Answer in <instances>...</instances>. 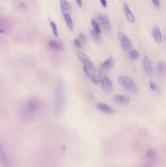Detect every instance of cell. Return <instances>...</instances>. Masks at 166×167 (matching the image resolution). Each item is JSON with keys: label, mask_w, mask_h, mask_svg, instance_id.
I'll use <instances>...</instances> for the list:
<instances>
[{"label": "cell", "mask_w": 166, "mask_h": 167, "mask_svg": "<svg viewBox=\"0 0 166 167\" xmlns=\"http://www.w3.org/2000/svg\"><path fill=\"white\" fill-rule=\"evenodd\" d=\"M150 89L153 90H156V84L152 81H150Z\"/></svg>", "instance_id": "cell-27"}, {"label": "cell", "mask_w": 166, "mask_h": 167, "mask_svg": "<svg viewBox=\"0 0 166 167\" xmlns=\"http://www.w3.org/2000/svg\"><path fill=\"white\" fill-rule=\"evenodd\" d=\"M48 45L52 49L56 51H62L63 49V46L60 42L56 41H51L48 43Z\"/></svg>", "instance_id": "cell-16"}, {"label": "cell", "mask_w": 166, "mask_h": 167, "mask_svg": "<svg viewBox=\"0 0 166 167\" xmlns=\"http://www.w3.org/2000/svg\"><path fill=\"white\" fill-rule=\"evenodd\" d=\"M114 59L112 56H110L101 65V68L102 70L108 71L112 68L114 65Z\"/></svg>", "instance_id": "cell-14"}, {"label": "cell", "mask_w": 166, "mask_h": 167, "mask_svg": "<svg viewBox=\"0 0 166 167\" xmlns=\"http://www.w3.org/2000/svg\"><path fill=\"white\" fill-rule=\"evenodd\" d=\"M76 3L78 4V5H79V7H82V0H76Z\"/></svg>", "instance_id": "cell-31"}, {"label": "cell", "mask_w": 166, "mask_h": 167, "mask_svg": "<svg viewBox=\"0 0 166 167\" xmlns=\"http://www.w3.org/2000/svg\"><path fill=\"white\" fill-rule=\"evenodd\" d=\"M119 83L123 88L130 92L136 93L138 92V89L134 81L126 76H121L119 77Z\"/></svg>", "instance_id": "cell-2"}, {"label": "cell", "mask_w": 166, "mask_h": 167, "mask_svg": "<svg viewBox=\"0 0 166 167\" xmlns=\"http://www.w3.org/2000/svg\"><path fill=\"white\" fill-rule=\"evenodd\" d=\"M130 58L133 60H136L139 58V52L137 51L136 50L132 49L130 53Z\"/></svg>", "instance_id": "cell-22"}, {"label": "cell", "mask_w": 166, "mask_h": 167, "mask_svg": "<svg viewBox=\"0 0 166 167\" xmlns=\"http://www.w3.org/2000/svg\"><path fill=\"white\" fill-rule=\"evenodd\" d=\"M64 21L66 23L67 26L70 31H73L74 29V24L73 22L72 19L70 14H66L63 15Z\"/></svg>", "instance_id": "cell-17"}, {"label": "cell", "mask_w": 166, "mask_h": 167, "mask_svg": "<svg viewBox=\"0 0 166 167\" xmlns=\"http://www.w3.org/2000/svg\"><path fill=\"white\" fill-rule=\"evenodd\" d=\"M76 54L84 66L88 69L90 72H94L95 70V66L87 56L80 51H77Z\"/></svg>", "instance_id": "cell-5"}, {"label": "cell", "mask_w": 166, "mask_h": 167, "mask_svg": "<svg viewBox=\"0 0 166 167\" xmlns=\"http://www.w3.org/2000/svg\"><path fill=\"white\" fill-rule=\"evenodd\" d=\"M143 63L145 73L149 76H151L153 74V68L150 60L148 57L145 56L144 57Z\"/></svg>", "instance_id": "cell-8"}, {"label": "cell", "mask_w": 166, "mask_h": 167, "mask_svg": "<svg viewBox=\"0 0 166 167\" xmlns=\"http://www.w3.org/2000/svg\"><path fill=\"white\" fill-rule=\"evenodd\" d=\"M113 101L116 104L120 106L128 105L130 102L129 97L122 94H116L113 96Z\"/></svg>", "instance_id": "cell-7"}, {"label": "cell", "mask_w": 166, "mask_h": 167, "mask_svg": "<svg viewBox=\"0 0 166 167\" xmlns=\"http://www.w3.org/2000/svg\"><path fill=\"white\" fill-rule=\"evenodd\" d=\"M50 25L52 28V31H53V34L56 37H58V31H57V25H56L55 23H54V22H51L50 23Z\"/></svg>", "instance_id": "cell-24"}, {"label": "cell", "mask_w": 166, "mask_h": 167, "mask_svg": "<svg viewBox=\"0 0 166 167\" xmlns=\"http://www.w3.org/2000/svg\"><path fill=\"white\" fill-rule=\"evenodd\" d=\"M91 34L93 38L94 39V40L97 43H100L102 42V38L100 37L99 34L96 33L94 29L91 30Z\"/></svg>", "instance_id": "cell-19"}, {"label": "cell", "mask_w": 166, "mask_h": 167, "mask_svg": "<svg viewBox=\"0 0 166 167\" xmlns=\"http://www.w3.org/2000/svg\"><path fill=\"white\" fill-rule=\"evenodd\" d=\"M100 3L104 7L106 8L107 6V1L106 0H100Z\"/></svg>", "instance_id": "cell-30"}, {"label": "cell", "mask_w": 166, "mask_h": 167, "mask_svg": "<svg viewBox=\"0 0 166 167\" xmlns=\"http://www.w3.org/2000/svg\"><path fill=\"white\" fill-rule=\"evenodd\" d=\"M0 32H1V33H4V31H3V30H2V29H1V30H0Z\"/></svg>", "instance_id": "cell-32"}, {"label": "cell", "mask_w": 166, "mask_h": 167, "mask_svg": "<svg viewBox=\"0 0 166 167\" xmlns=\"http://www.w3.org/2000/svg\"><path fill=\"white\" fill-rule=\"evenodd\" d=\"M117 37L120 41L122 48L124 51H128L130 50L133 46L132 42L123 32L121 31L118 32Z\"/></svg>", "instance_id": "cell-4"}, {"label": "cell", "mask_w": 166, "mask_h": 167, "mask_svg": "<svg viewBox=\"0 0 166 167\" xmlns=\"http://www.w3.org/2000/svg\"><path fill=\"white\" fill-rule=\"evenodd\" d=\"M91 24L92 25L94 31L98 33V34H100L101 33V30H100V27L99 26V24L97 23V22L94 19L91 20Z\"/></svg>", "instance_id": "cell-20"}, {"label": "cell", "mask_w": 166, "mask_h": 167, "mask_svg": "<svg viewBox=\"0 0 166 167\" xmlns=\"http://www.w3.org/2000/svg\"><path fill=\"white\" fill-rule=\"evenodd\" d=\"M91 78L93 82L95 84H99L102 82L103 76H102V72L100 69H96L94 70L91 76Z\"/></svg>", "instance_id": "cell-10"}, {"label": "cell", "mask_w": 166, "mask_h": 167, "mask_svg": "<svg viewBox=\"0 0 166 167\" xmlns=\"http://www.w3.org/2000/svg\"><path fill=\"white\" fill-rule=\"evenodd\" d=\"M74 44L76 48H82V42L78 39H75L74 40Z\"/></svg>", "instance_id": "cell-25"}, {"label": "cell", "mask_w": 166, "mask_h": 167, "mask_svg": "<svg viewBox=\"0 0 166 167\" xmlns=\"http://www.w3.org/2000/svg\"><path fill=\"white\" fill-rule=\"evenodd\" d=\"M0 155H1V161L3 162V164L4 165V166L7 167L8 164V162H7V156L5 155V153L3 151L1 148V150H0Z\"/></svg>", "instance_id": "cell-21"}, {"label": "cell", "mask_w": 166, "mask_h": 167, "mask_svg": "<svg viewBox=\"0 0 166 167\" xmlns=\"http://www.w3.org/2000/svg\"><path fill=\"white\" fill-rule=\"evenodd\" d=\"M64 104V89L63 84L59 82L56 92L55 102L54 104V111L56 114H59L62 110Z\"/></svg>", "instance_id": "cell-1"}, {"label": "cell", "mask_w": 166, "mask_h": 167, "mask_svg": "<svg viewBox=\"0 0 166 167\" xmlns=\"http://www.w3.org/2000/svg\"><path fill=\"white\" fill-rule=\"evenodd\" d=\"M96 107L99 110L107 114H113L115 113V110L112 107L103 103H100L96 105Z\"/></svg>", "instance_id": "cell-9"}, {"label": "cell", "mask_w": 166, "mask_h": 167, "mask_svg": "<svg viewBox=\"0 0 166 167\" xmlns=\"http://www.w3.org/2000/svg\"><path fill=\"white\" fill-rule=\"evenodd\" d=\"M79 40L81 42L84 43L86 41V38L85 35L82 33H79Z\"/></svg>", "instance_id": "cell-26"}, {"label": "cell", "mask_w": 166, "mask_h": 167, "mask_svg": "<svg viewBox=\"0 0 166 167\" xmlns=\"http://www.w3.org/2000/svg\"><path fill=\"white\" fill-rule=\"evenodd\" d=\"M113 86V82L111 79L108 76H104L102 81V88L103 91L108 93H111L112 92Z\"/></svg>", "instance_id": "cell-6"}, {"label": "cell", "mask_w": 166, "mask_h": 167, "mask_svg": "<svg viewBox=\"0 0 166 167\" xmlns=\"http://www.w3.org/2000/svg\"><path fill=\"white\" fill-rule=\"evenodd\" d=\"M95 17L99 23L104 31L107 32H110L112 30L111 25L109 20L107 16L102 13H97L95 15Z\"/></svg>", "instance_id": "cell-3"}, {"label": "cell", "mask_w": 166, "mask_h": 167, "mask_svg": "<svg viewBox=\"0 0 166 167\" xmlns=\"http://www.w3.org/2000/svg\"><path fill=\"white\" fill-rule=\"evenodd\" d=\"M123 7L124 14L125 15L126 18L127 20L130 23H134L135 21V17L128 7V4H127V3L125 2H124L123 4Z\"/></svg>", "instance_id": "cell-12"}, {"label": "cell", "mask_w": 166, "mask_h": 167, "mask_svg": "<svg viewBox=\"0 0 166 167\" xmlns=\"http://www.w3.org/2000/svg\"><path fill=\"white\" fill-rule=\"evenodd\" d=\"M152 35L156 42L161 44L162 41V35L159 28L157 26H154L152 29Z\"/></svg>", "instance_id": "cell-15"}, {"label": "cell", "mask_w": 166, "mask_h": 167, "mask_svg": "<svg viewBox=\"0 0 166 167\" xmlns=\"http://www.w3.org/2000/svg\"><path fill=\"white\" fill-rule=\"evenodd\" d=\"M61 10L63 15L70 14L72 12V7L70 4L66 0L60 1Z\"/></svg>", "instance_id": "cell-13"}, {"label": "cell", "mask_w": 166, "mask_h": 167, "mask_svg": "<svg viewBox=\"0 0 166 167\" xmlns=\"http://www.w3.org/2000/svg\"><path fill=\"white\" fill-rule=\"evenodd\" d=\"M156 157V153L153 150H149L147 153V157L149 160H152Z\"/></svg>", "instance_id": "cell-23"}, {"label": "cell", "mask_w": 166, "mask_h": 167, "mask_svg": "<svg viewBox=\"0 0 166 167\" xmlns=\"http://www.w3.org/2000/svg\"><path fill=\"white\" fill-rule=\"evenodd\" d=\"M157 74L160 77H164L166 75V63L163 60L160 61L156 66Z\"/></svg>", "instance_id": "cell-11"}, {"label": "cell", "mask_w": 166, "mask_h": 167, "mask_svg": "<svg viewBox=\"0 0 166 167\" xmlns=\"http://www.w3.org/2000/svg\"><path fill=\"white\" fill-rule=\"evenodd\" d=\"M153 4L156 7H159L160 6V3L159 0H152Z\"/></svg>", "instance_id": "cell-28"}, {"label": "cell", "mask_w": 166, "mask_h": 167, "mask_svg": "<svg viewBox=\"0 0 166 167\" xmlns=\"http://www.w3.org/2000/svg\"><path fill=\"white\" fill-rule=\"evenodd\" d=\"M83 70L84 71L85 73L86 74L87 77H88L89 78H90L91 77V74H90V71L89 70V69L86 68V67H85V66H83Z\"/></svg>", "instance_id": "cell-29"}, {"label": "cell", "mask_w": 166, "mask_h": 167, "mask_svg": "<svg viewBox=\"0 0 166 167\" xmlns=\"http://www.w3.org/2000/svg\"><path fill=\"white\" fill-rule=\"evenodd\" d=\"M165 42H166V37H165Z\"/></svg>", "instance_id": "cell-33"}, {"label": "cell", "mask_w": 166, "mask_h": 167, "mask_svg": "<svg viewBox=\"0 0 166 167\" xmlns=\"http://www.w3.org/2000/svg\"><path fill=\"white\" fill-rule=\"evenodd\" d=\"M27 107L28 110H29L31 113H35L37 111L38 109V105L34 101H28L27 103Z\"/></svg>", "instance_id": "cell-18"}]
</instances>
